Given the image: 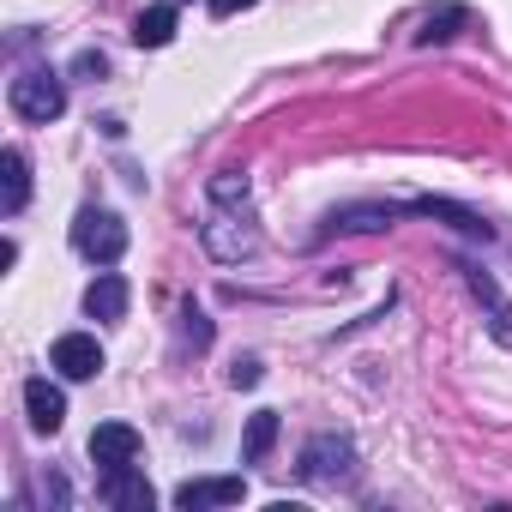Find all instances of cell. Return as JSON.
<instances>
[{
  "label": "cell",
  "instance_id": "7c38bea8",
  "mask_svg": "<svg viewBox=\"0 0 512 512\" xmlns=\"http://www.w3.org/2000/svg\"><path fill=\"white\" fill-rule=\"evenodd\" d=\"M410 211H422V217H446L458 235H470V241H488L494 235V223L488 217H476V211H464V205H452V199H416Z\"/></svg>",
  "mask_w": 512,
  "mask_h": 512
},
{
  "label": "cell",
  "instance_id": "8992f818",
  "mask_svg": "<svg viewBox=\"0 0 512 512\" xmlns=\"http://www.w3.org/2000/svg\"><path fill=\"white\" fill-rule=\"evenodd\" d=\"M91 464H97L103 476L139 464V428H127V422H103V428L91 434Z\"/></svg>",
  "mask_w": 512,
  "mask_h": 512
},
{
  "label": "cell",
  "instance_id": "ffe728a7",
  "mask_svg": "<svg viewBox=\"0 0 512 512\" xmlns=\"http://www.w3.org/2000/svg\"><path fill=\"white\" fill-rule=\"evenodd\" d=\"M205 7H211L217 19H235V13H247V7H253V0H205Z\"/></svg>",
  "mask_w": 512,
  "mask_h": 512
},
{
  "label": "cell",
  "instance_id": "7a4b0ae2",
  "mask_svg": "<svg viewBox=\"0 0 512 512\" xmlns=\"http://www.w3.org/2000/svg\"><path fill=\"white\" fill-rule=\"evenodd\" d=\"M73 247L85 253V260H97V266H115L121 253H127V223H121L115 211L85 205V211L73 217Z\"/></svg>",
  "mask_w": 512,
  "mask_h": 512
},
{
  "label": "cell",
  "instance_id": "ba28073f",
  "mask_svg": "<svg viewBox=\"0 0 512 512\" xmlns=\"http://www.w3.org/2000/svg\"><path fill=\"white\" fill-rule=\"evenodd\" d=\"M25 410H31L37 434H61V422H67V398H61V386H49V374L25 380Z\"/></svg>",
  "mask_w": 512,
  "mask_h": 512
},
{
  "label": "cell",
  "instance_id": "7402d4cb",
  "mask_svg": "<svg viewBox=\"0 0 512 512\" xmlns=\"http://www.w3.org/2000/svg\"><path fill=\"white\" fill-rule=\"evenodd\" d=\"M175 7H181V0H175Z\"/></svg>",
  "mask_w": 512,
  "mask_h": 512
},
{
  "label": "cell",
  "instance_id": "d6986e66",
  "mask_svg": "<svg viewBox=\"0 0 512 512\" xmlns=\"http://www.w3.org/2000/svg\"><path fill=\"white\" fill-rule=\"evenodd\" d=\"M260 374H266V368L247 356V362H235V368H229V386H235V392H241V386H260Z\"/></svg>",
  "mask_w": 512,
  "mask_h": 512
},
{
  "label": "cell",
  "instance_id": "277c9868",
  "mask_svg": "<svg viewBox=\"0 0 512 512\" xmlns=\"http://www.w3.org/2000/svg\"><path fill=\"white\" fill-rule=\"evenodd\" d=\"M49 368H55L61 380H97V374H103V344H97L91 332H67V338H55Z\"/></svg>",
  "mask_w": 512,
  "mask_h": 512
},
{
  "label": "cell",
  "instance_id": "3957f363",
  "mask_svg": "<svg viewBox=\"0 0 512 512\" xmlns=\"http://www.w3.org/2000/svg\"><path fill=\"white\" fill-rule=\"evenodd\" d=\"M302 476H308L314 488L350 482V476H356V446H350V434H314V440L302 446Z\"/></svg>",
  "mask_w": 512,
  "mask_h": 512
},
{
  "label": "cell",
  "instance_id": "52a82bcc",
  "mask_svg": "<svg viewBox=\"0 0 512 512\" xmlns=\"http://www.w3.org/2000/svg\"><path fill=\"white\" fill-rule=\"evenodd\" d=\"M241 500H247V482H241V476H199V482H181V488H175V506H181V512L241 506Z\"/></svg>",
  "mask_w": 512,
  "mask_h": 512
},
{
  "label": "cell",
  "instance_id": "5bb4252c",
  "mask_svg": "<svg viewBox=\"0 0 512 512\" xmlns=\"http://www.w3.org/2000/svg\"><path fill=\"white\" fill-rule=\"evenodd\" d=\"M0 169H7V199H0V211L19 217V211H25V199H31V163H25V151L13 145L7 157H0Z\"/></svg>",
  "mask_w": 512,
  "mask_h": 512
},
{
  "label": "cell",
  "instance_id": "e0dca14e",
  "mask_svg": "<svg viewBox=\"0 0 512 512\" xmlns=\"http://www.w3.org/2000/svg\"><path fill=\"white\" fill-rule=\"evenodd\" d=\"M211 205H247V175L241 169H223V175H211Z\"/></svg>",
  "mask_w": 512,
  "mask_h": 512
},
{
  "label": "cell",
  "instance_id": "ac0fdd59",
  "mask_svg": "<svg viewBox=\"0 0 512 512\" xmlns=\"http://www.w3.org/2000/svg\"><path fill=\"white\" fill-rule=\"evenodd\" d=\"M464 19H470L464 7H440V13H434V19H428L422 31H416V43H446V37H452V31L464 25Z\"/></svg>",
  "mask_w": 512,
  "mask_h": 512
},
{
  "label": "cell",
  "instance_id": "9c48e42d",
  "mask_svg": "<svg viewBox=\"0 0 512 512\" xmlns=\"http://www.w3.org/2000/svg\"><path fill=\"white\" fill-rule=\"evenodd\" d=\"M103 500L115 506V512H151L157 506V494H151V482L127 464V470H109L103 476Z\"/></svg>",
  "mask_w": 512,
  "mask_h": 512
},
{
  "label": "cell",
  "instance_id": "4fadbf2b",
  "mask_svg": "<svg viewBox=\"0 0 512 512\" xmlns=\"http://www.w3.org/2000/svg\"><path fill=\"white\" fill-rule=\"evenodd\" d=\"M133 43H139V49H169V43H175V0L145 7V13L133 19Z\"/></svg>",
  "mask_w": 512,
  "mask_h": 512
},
{
  "label": "cell",
  "instance_id": "30bf717a",
  "mask_svg": "<svg viewBox=\"0 0 512 512\" xmlns=\"http://www.w3.org/2000/svg\"><path fill=\"white\" fill-rule=\"evenodd\" d=\"M127 302H133V296H127V278H121V272H103V278L85 290V314H91V320H127Z\"/></svg>",
  "mask_w": 512,
  "mask_h": 512
},
{
  "label": "cell",
  "instance_id": "9a60e30c",
  "mask_svg": "<svg viewBox=\"0 0 512 512\" xmlns=\"http://www.w3.org/2000/svg\"><path fill=\"white\" fill-rule=\"evenodd\" d=\"M272 446H278V410H253V416H247V440H241V458H247V464H260Z\"/></svg>",
  "mask_w": 512,
  "mask_h": 512
},
{
  "label": "cell",
  "instance_id": "5b68a950",
  "mask_svg": "<svg viewBox=\"0 0 512 512\" xmlns=\"http://www.w3.org/2000/svg\"><path fill=\"white\" fill-rule=\"evenodd\" d=\"M253 247H260V235H253L241 217H229V205H217L211 223H205V253L211 260H247Z\"/></svg>",
  "mask_w": 512,
  "mask_h": 512
},
{
  "label": "cell",
  "instance_id": "44dd1931",
  "mask_svg": "<svg viewBox=\"0 0 512 512\" xmlns=\"http://www.w3.org/2000/svg\"><path fill=\"white\" fill-rule=\"evenodd\" d=\"M187 338H193V344H199V350H205V344H211V326H205V314H187Z\"/></svg>",
  "mask_w": 512,
  "mask_h": 512
},
{
  "label": "cell",
  "instance_id": "6da1fadb",
  "mask_svg": "<svg viewBox=\"0 0 512 512\" xmlns=\"http://www.w3.org/2000/svg\"><path fill=\"white\" fill-rule=\"evenodd\" d=\"M7 97H13V115H19V121H31V127H49V121H61V115H67V85H61L49 67L19 73Z\"/></svg>",
  "mask_w": 512,
  "mask_h": 512
},
{
  "label": "cell",
  "instance_id": "2e32d148",
  "mask_svg": "<svg viewBox=\"0 0 512 512\" xmlns=\"http://www.w3.org/2000/svg\"><path fill=\"white\" fill-rule=\"evenodd\" d=\"M392 223V205H350L332 217V229H386Z\"/></svg>",
  "mask_w": 512,
  "mask_h": 512
},
{
  "label": "cell",
  "instance_id": "8fae6325",
  "mask_svg": "<svg viewBox=\"0 0 512 512\" xmlns=\"http://www.w3.org/2000/svg\"><path fill=\"white\" fill-rule=\"evenodd\" d=\"M458 272H464V284L488 302V326H494V338H500V344H512V302L494 290V278H482V266H458Z\"/></svg>",
  "mask_w": 512,
  "mask_h": 512
}]
</instances>
